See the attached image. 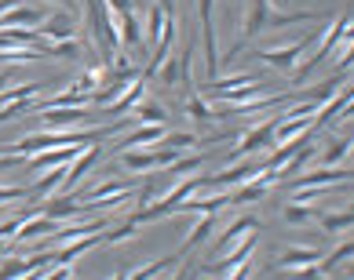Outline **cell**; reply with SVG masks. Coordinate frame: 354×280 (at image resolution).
Here are the masks:
<instances>
[{"label":"cell","instance_id":"cell-1","mask_svg":"<svg viewBox=\"0 0 354 280\" xmlns=\"http://www.w3.org/2000/svg\"><path fill=\"white\" fill-rule=\"evenodd\" d=\"M95 120H110L106 110H84V106H48L41 110V128L44 131H70V128H88Z\"/></svg>","mask_w":354,"mask_h":280},{"label":"cell","instance_id":"cell-2","mask_svg":"<svg viewBox=\"0 0 354 280\" xmlns=\"http://www.w3.org/2000/svg\"><path fill=\"white\" fill-rule=\"evenodd\" d=\"M84 19H88V30L99 44V55L102 62L113 59V48H117V30H113V15L102 0H84Z\"/></svg>","mask_w":354,"mask_h":280},{"label":"cell","instance_id":"cell-3","mask_svg":"<svg viewBox=\"0 0 354 280\" xmlns=\"http://www.w3.org/2000/svg\"><path fill=\"white\" fill-rule=\"evenodd\" d=\"M322 40V30H314L310 37H299V40H292V44H285V48H259L252 59H259V62H267L270 70H281V73H292L296 70V62H299V55H304L307 48H314Z\"/></svg>","mask_w":354,"mask_h":280},{"label":"cell","instance_id":"cell-4","mask_svg":"<svg viewBox=\"0 0 354 280\" xmlns=\"http://www.w3.org/2000/svg\"><path fill=\"white\" fill-rule=\"evenodd\" d=\"M33 33L48 40V44H55V40H73L81 37V30H77V11H59V15H44L41 26H33Z\"/></svg>","mask_w":354,"mask_h":280},{"label":"cell","instance_id":"cell-5","mask_svg":"<svg viewBox=\"0 0 354 280\" xmlns=\"http://www.w3.org/2000/svg\"><path fill=\"white\" fill-rule=\"evenodd\" d=\"M274 124H278V117L274 120H263V124L241 131L238 146H234V160L238 157H248V153H259V150H274Z\"/></svg>","mask_w":354,"mask_h":280},{"label":"cell","instance_id":"cell-6","mask_svg":"<svg viewBox=\"0 0 354 280\" xmlns=\"http://www.w3.org/2000/svg\"><path fill=\"white\" fill-rule=\"evenodd\" d=\"M252 230H259V219H252V215H241V219H234L227 230H223V237L216 240V248H212V262L216 259H223V255H230L234 248L241 244V240L252 233Z\"/></svg>","mask_w":354,"mask_h":280},{"label":"cell","instance_id":"cell-7","mask_svg":"<svg viewBox=\"0 0 354 280\" xmlns=\"http://www.w3.org/2000/svg\"><path fill=\"white\" fill-rule=\"evenodd\" d=\"M201 33H205V77H219V48H216V22H212V0H201Z\"/></svg>","mask_w":354,"mask_h":280},{"label":"cell","instance_id":"cell-8","mask_svg":"<svg viewBox=\"0 0 354 280\" xmlns=\"http://www.w3.org/2000/svg\"><path fill=\"white\" fill-rule=\"evenodd\" d=\"M102 160V146H88V150H81L70 164H66V179H62V190H77V186L84 182V175H91V168H95Z\"/></svg>","mask_w":354,"mask_h":280},{"label":"cell","instance_id":"cell-9","mask_svg":"<svg viewBox=\"0 0 354 280\" xmlns=\"http://www.w3.org/2000/svg\"><path fill=\"white\" fill-rule=\"evenodd\" d=\"M113 30H117V48H139L142 44V26H139V11H121L113 15Z\"/></svg>","mask_w":354,"mask_h":280},{"label":"cell","instance_id":"cell-10","mask_svg":"<svg viewBox=\"0 0 354 280\" xmlns=\"http://www.w3.org/2000/svg\"><path fill=\"white\" fill-rule=\"evenodd\" d=\"M102 244V233H88V237H73L66 244H59V251H51L55 255V266H73L81 255H88L91 248Z\"/></svg>","mask_w":354,"mask_h":280},{"label":"cell","instance_id":"cell-11","mask_svg":"<svg viewBox=\"0 0 354 280\" xmlns=\"http://www.w3.org/2000/svg\"><path fill=\"white\" fill-rule=\"evenodd\" d=\"M270 0H245V19H241V40L267 33V15H270Z\"/></svg>","mask_w":354,"mask_h":280},{"label":"cell","instance_id":"cell-12","mask_svg":"<svg viewBox=\"0 0 354 280\" xmlns=\"http://www.w3.org/2000/svg\"><path fill=\"white\" fill-rule=\"evenodd\" d=\"M165 131H168V124H132V131L117 142V150H142V146H157L165 139Z\"/></svg>","mask_w":354,"mask_h":280},{"label":"cell","instance_id":"cell-13","mask_svg":"<svg viewBox=\"0 0 354 280\" xmlns=\"http://www.w3.org/2000/svg\"><path fill=\"white\" fill-rule=\"evenodd\" d=\"M41 215H48L51 222L81 219V204H77V197H55V193H51L44 204H41Z\"/></svg>","mask_w":354,"mask_h":280},{"label":"cell","instance_id":"cell-14","mask_svg":"<svg viewBox=\"0 0 354 280\" xmlns=\"http://www.w3.org/2000/svg\"><path fill=\"white\" fill-rule=\"evenodd\" d=\"M121 157V168L124 171H142V175H150V171H157V153L153 146H142V150H117Z\"/></svg>","mask_w":354,"mask_h":280},{"label":"cell","instance_id":"cell-15","mask_svg":"<svg viewBox=\"0 0 354 280\" xmlns=\"http://www.w3.org/2000/svg\"><path fill=\"white\" fill-rule=\"evenodd\" d=\"M128 113H132L136 124H168V110H165L161 102L147 99V95H142V99L132 106V110H128Z\"/></svg>","mask_w":354,"mask_h":280},{"label":"cell","instance_id":"cell-16","mask_svg":"<svg viewBox=\"0 0 354 280\" xmlns=\"http://www.w3.org/2000/svg\"><path fill=\"white\" fill-rule=\"evenodd\" d=\"M216 222H219L216 215H201V222H198V226H194V230H190V237L183 240V248L176 251V255L183 259V255H187V251H194V248H198V244H205V240L212 237V230H216Z\"/></svg>","mask_w":354,"mask_h":280},{"label":"cell","instance_id":"cell-17","mask_svg":"<svg viewBox=\"0 0 354 280\" xmlns=\"http://www.w3.org/2000/svg\"><path fill=\"white\" fill-rule=\"evenodd\" d=\"M318 259H322V255H318L314 248H288L285 255L278 259V266L288 273V270H304V266H314Z\"/></svg>","mask_w":354,"mask_h":280},{"label":"cell","instance_id":"cell-18","mask_svg":"<svg viewBox=\"0 0 354 280\" xmlns=\"http://www.w3.org/2000/svg\"><path fill=\"white\" fill-rule=\"evenodd\" d=\"M176 262H179V255H161V259H153L150 266H139V270L124 273V280H157L165 270H172Z\"/></svg>","mask_w":354,"mask_h":280},{"label":"cell","instance_id":"cell-19","mask_svg":"<svg viewBox=\"0 0 354 280\" xmlns=\"http://www.w3.org/2000/svg\"><path fill=\"white\" fill-rule=\"evenodd\" d=\"M347 157H351V139L347 135H336V139L325 142V153L318 157V164L322 168H333V164H339V160H347Z\"/></svg>","mask_w":354,"mask_h":280},{"label":"cell","instance_id":"cell-20","mask_svg":"<svg viewBox=\"0 0 354 280\" xmlns=\"http://www.w3.org/2000/svg\"><path fill=\"white\" fill-rule=\"evenodd\" d=\"M132 179H102L95 190H88V200H102V197H117V193H132Z\"/></svg>","mask_w":354,"mask_h":280},{"label":"cell","instance_id":"cell-21","mask_svg":"<svg viewBox=\"0 0 354 280\" xmlns=\"http://www.w3.org/2000/svg\"><path fill=\"white\" fill-rule=\"evenodd\" d=\"M187 117H190V120H198V124H216L223 113L212 110V106H208L201 95H190V99H187Z\"/></svg>","mask_w":354,"mask_h":280},{"label":"cell","instance_id":"cell-22","mask_svg":"<svg viewBox=\"0 0 354 280\" xmlns=\"http://www.w3.org/2000/svg\"><path fill=\"white\" fill-rule=\"evenodd\" d=\"M318 222H322V233L339 237V233H347L351 226H354V215H351V208H347V211H336V215H318Z\"/></svg>","mask_w":354,"mask_h":280},{"label":"cell","instance_id":"cell-23","mask_svg":"<svg viewBox=\"0 0 354 280\" xmlns=\"http://www.w3.org/2000/svg\"><path fill=\"white\" fill-rule=\"evenodd\" d=\"M44 59H81V37H73V40H55V44H48L44 48Z\"/></svg>","mask_w":354,"mask_h":280},{"label":"cell","instance_id":"cell-24","mask_svg":"<svg viewBox=\"0 0 354 280\" xmlns=\"http://www.w3.org/2000/svg\"><path fill=\"white\" fill-rule=\"evenodd\" d=\"M351 251H354V244H351V237H347L344 244H336V248H333L325 259H318V262H314V270H318V273H329V270H336V266L344 262V259H351Z\"/></svg>","mask_w":354,"mask_h":280},{"label":"cell","instance_id":"cell-25","mask_svg":"<svg viewBox=\"0 0 354 280\" xmlns=\"http://www.w3.org/2000/svg\"><path fill=\"white\" fill-rule=\"evenodd\" d=\"M136 230H139V222L128 215L124 222H117V226L110 222V226H106V233H102V240H110V244H124V240H132V237H136Z\"/></svg>","mask_w":354,"mask_h":280},{"label":"cell","instance_id":"cell-26","mask_svg":"<svg viewBox=\"0 0 354 280\" xmlns=\"http://www.w3.org/2000/svg\"><path fill=\"white\" fill-rule=\"evenodd\" d=\"M157 146H168V150L183 153V150H190V146H198V135H194V131H165V139Z\"/></svg>","mask_w":354,"mask_h":280},{"label":"cell","instance_id":"cell-27","mask_svg":"<svg viewBox=\"0 0 354 280\" xmlns=\"http://www.w3.org/2000/svg\"><path fill=\"white\" fill-rule=\"evenodd\" d=\"M205 164V153L201 157H176L172 164H168V171H172V182H179L183 175H190V171H201Z\"/></svg>","mask_w":354,"mask_h":280},{"label":"cell","instance_id":"cell-28","mask_svg":"<svg viewBox=\"0 0 354 280\" xmlns=\"http://www.w3.org/2000/svg\"><path fill=\"white\" fill-rule=\"evenodd\" d=\"M165 19H168V11L165 8H150V15H147V44H157V37H161V30H165Z\"/></svg>","mask_w":354,"mask_h":280},{"label":"cell","instance_id":"cell-29","mask_svg":"<svg viewBox=\"0 0 354 280\" xmlns=\"http://www.w3.org/2000/svg\"><path fill=\"white\" fill-rule=\"evenodd\" d=\"M314 219H318V211L307 208V204H296L292 200V204L285 208V222H292V226H304V222H314Z\"/></svg>","mask_w":354,"mask_h":280},{"label":"cell","instance_id":"cell-30","mask_svg":"<svg viewBox=\"0 0 354 280\" xmlns=\"http://www.w3.org/2000/svg\"><path fill=\"white\" fill-rule=\"evenodd\" d=\"M30 190L26 186H0V204H15V200H26Z\"/></svg>","mask_w":354,"mask_h":280},{"label":"cell","instance_id":"cell-31","mask_svg":"<svg viewBox=\"0 0 354 280\" xmlns=\"http://www.w3.org/2000/svg\"><path fill=\"white\" fill-rule=\"evenodd\" d=\"M223 280H252V262H241L238 270H230Z\"/></svg>","mask_w":354,"mask_h":280},{"label":"cell","instance_id":"cell-32","mask_svg":"<svg viewBox=\"0 0 354 280\" xmlns=\"http://www.w3.org/2000/svg\"><path fill=\"white\" fill-rule=\"evenodd\" d=\"M102 4L110 8V15H121V11H132L136 0H102Z\"/></svg>","mask_w":354,"mask_h":280},{"label":"cell","instance_id":"cell-33","mask_svg":"<svg viewBox=\"0 0 354 280\" xmlns=\"http://www.w3.org/2000/svg\"><path fill=\"white\" fill-rule=\"evenodd\" d=\"M19 164H26V160H22L19 153H0V171H8V168H19Z\"/></svg>","mask_w":354,"mask_h":280},{"label":"cell","instance_id":"cell-34","mask_svg":"<svg viewBox=\"0 0 354 280\" xmlns=\"http://www.w3.org/2000/svg\"><path fill=\"white\" fill-rule=\"evenodd\" d=\"M11 80H15V70H11V66H8V70H0V91H4Z\"/></svg>","mask_w":354,"mask_h":280},{"label":"cell","instance_id":"cell-35","mask_svg":"<svg viewBox=\"0 0 354 280\" xmlns=\"http://www.w3.org/2000/svg\"><path fill=\"white\" fill-rule=\"evenodd\" d=\"M62 4H66V11H77V8H73V0H62Z\"/></svg>","mask_w":354,"mask_h":280},{"label":"cell","instance_id":"cell-36","mask_svg":"<svg viewBox=\"0 0 354 280\" xmlns=\"http://www.w3.org/2000/svg\"><path fill=\"white\" fill-rule=\"evenodd\" d=\"M106 280H124V273H113V277H106Z\"/></svg>","mask_w":354,"mask_h":280},{"label":"cell","instance_id":"cell-37","mask_svg":"<svg viewBox=\"0 0 354 280\" xmlns=\"http://www.w3.org/2000/svg\"><path fill=\"white\" fill-rule=\"evenodd\" d=\"M270 4H278V0H270Z\"/></svg>","mask_w":354,"mask_h":280},{"label":"cell","instance_id":"cell-38","mask_svg":"<svg viewBox=\"0 0 354 280\" xmlns=\"http://www.w3.org/2000/svg\"><path fill=\"white\" fill-rule=\"evenodd\" d=\"M347 280H351V277H347Z\"/></svg>","mask_w":354,"mask_h":280},{"label":"cell","instance_id":"cell-39","mask_svg":"<svg viewBox=\"0 0 354 280\" xmlns=\"http://www.w3.org/2000/svg\"><path fill=\"white\" fill-rule=\"evenodd\" d=\"M70 280H73V277H70Z\"/></svg>","mask_w":354,"mask_h":280}]
</instances>
